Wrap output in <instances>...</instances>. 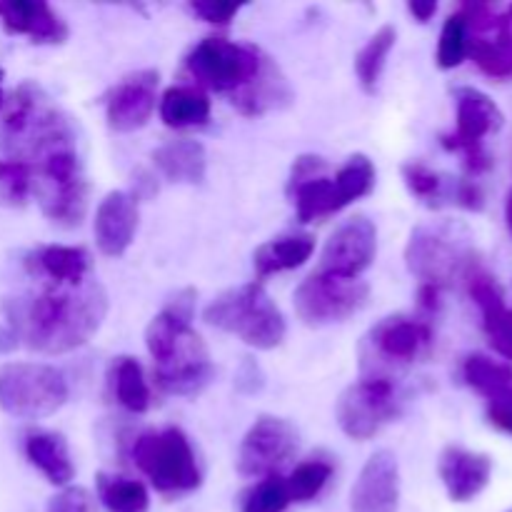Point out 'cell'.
<instances>
[{
    "label": "cell",
    "mask_w": 512,
    "mask_h": 512,
    "mask_svg": "<svg viewBox=\"0 0 512 512\" xmlns=\"http://www.w3.org/2000/svg\"><path fill=\"white\" fill-rule=\"evenodd\" d=\"M370 288L363 280H343L315 270L295 290V310L305 325H330L350 318L368 303Z\"/></svg>",
    "instance_id": "obj_13"
},
{
    "label": "cell",
    "mask_w": 512,
    "mask_h": 512,
    "mask_svg": "<svg viewBox=\"0 0 512 512\" xmlns=\"http://www.w3.org/2000/svg\"><path fill=\"white\" fill-rule=\"evenodd\" d=\"M298 450L293 425L275 415H260L240 443L238 470L245 478H268Z\"/></svg>",
    "instance_id": "obj_14"
},
{
    "label": "cell",
    "mask_w": 512,
    "mask_h": 512,
    "mask_svg": "<svg viewBox=\"0 0 512 512\" xmlns=\"http://www.w3.org/2000/svg\"><path fill=\"white\" fill-rule=\"evenodd\" d=\"M18 340L45 355H63L88 343L108 315V293L95 280L73 288H50L35 298L3 305Z\"/></svg>",
    "instance_id": "obj_1"
},
{
    "label": "cell",
    "mask_w": 512,
    "mask_h": 512,
    "mask_svg": "<svg viewBox=\"0 0 512 512\" xmlns=\"http://www.w3.org/2000/svg\"><path fill=\"white\" fill-rule=\"evenodd\" d=\"M265 58L268 55H263L253 45L210 35L190 50L185 58V70L200 88L213 90V93H228L233 98L235 93L248 88L258 78Z\"/></svg>",
    "instance_id": "obj_8"
},
{
    "label": "cell",
    "mask_w": 512,
    "mask_h": 512,
    "mask_svg": "<svg viewBox=\"0 0 512 512\" xmlns=\"http://www.w3.org/2000/svg\"><path fill=\"white\" fill-rule=\"evenodd\" d=\"M508 225H510V230H512V193H510V198H508Z\"/></svg>",
    "instance_id": "obj_47"
},
{
    "label": "cell",
    "mask_w": 512,
    "mask_h": 512,
    "mask_svg": "<svg viewBox=\"0 0 512 512\" xmlns=\"http://www.w3.org/2000/svg\"><path fill=\"white\" fill-rule=\"evenodd\" d=\"M430 345H433V330L425 320L408 318V315H390L380 320L365 338V378H393L390 370H400L420 360Z\"/></svg>",
    "instance_id": "obj_10"
},
{
    "label": "cell",
    "mask_w": 512,
    "mask_h": 512,
    "mask_svg": "<svg viewBox=\"0 0 512 512\" xmlns=\"http://www.w3.org/2000/svg\"><path fill=\"white\" fill-rule=\"evenodd\" d=\"M375 185V165L368 155L358 153L350 155L343 165H340L338 173L333 175V190H335V205H338V213L343 208H348L353 200L363 198L373 190Z\"/></svg>",
    "instance_id": "obj_31"
},
{
    "label": "cell",
    "mask_w": 512,
    "mask_h": 512,
    "mask_svg": "<svg viewBox=\"0 0 512 512\" xmlns=\"http://www.w3.org/2000/svg\"><path fill=\"white\" fill-rule=\"evenodd\" d=\"M203 318L210 328L238 335L255 350H273L285 338L283 313L258 280L215 298L205 308Z\"/></svg>",
    "instance_id": "obj_4"
},
{
    "label": "cell",
    "mask_w": 512,
    "mask_h": 512,
    "mask_svg": "<svg viewBox=\"0 0 512 512\" xmlns=\"http://www.w3.org/2000/svg\"><path fill=\"white\" fill-rule=\"evenodd\" d=\"M333 478V465L328 460H305L298 468L290 473V478H285L288 483V493L293 503H310V500L318 498L325 490V485Z\"/></svg>",
    "instance_id": "obj_35"
},
{
    "label": "cell",
    "mask_w": 512,
    "mask_h": 512,
    "mask_svg": "<svg viewBox=\"0 0 512 512\" xmlns=\"http://www.w3.org/2000/svg\"><path fill=\"white\" fill-rule=\"evenodd\" d=\"M453 203L465 210H483L485 208V193L475 180H458L455 183V198Z\"/></svg>",
    "instance_id": "obj_42"
},
{
    "label": "cell",
    "mask_w": 512,
    "mask_h": 512,
    "mask_svg": "<svg viewBox=\"0 0 512 512\" xmlns=\"http://www.w3.org/2000/svg\"><path fill=\"white\" fill-rule=\"evenodd\" d=\"M315 250V238L310 233H293L263 243L253 253V268L258 275V283L275 273L295 270L310 260Z\"/></svg>",
    "instance_id": "obj_27"
},
{
    "label": "cell",
    "mask_w": 512,
    "mask_h": 512,
    "mask_svg": "<svg viewBox=\"0 0 512 512\" xmlns=\"http://www.w3.org/2000/svg\"><path fill=\"white\" fill-rule=\"evenodd\" d=\"M293 503L288 493V483L280 475H268V478L260 480L258 485H253L250 490H245L243 498H240V510L243 512H285L288 505Z\"/></svg>",
    "instance_id": "obj_38"
},
{
    "label": "cell",
    "mask_w": 512,
    "mask_h": 512,
    "mask_svg": "<svg viewBox=\"0 0 512 512\" xmlns=\"http://www.w3.org/2000/svg\"><path fill=\"white\" fill-rule=\"evenodd\" d=\"M158 100V70H138L120 80L105 100L108 125L115 133H133L150 120Z\"/></svg>",
    "instance_id": "obj_16"
},
{
    "label": "cell",
    "mask_w": 512,
    "mask_h": 512,
    "mask_svg": "<svg viewBox=\"0 0 512 512\" xmlns=\"http://www.w3.org/2000/svg\"><path fill=\"white\" fill-rule=\"evenodd\" d=\"M158 173L170 183L195 185L203 183L208 170V155L198 140H170L153 153Z\"/></svg>",
    "instance_id": "obj_25"
},
{
    "label": "cell",
    "mask_w": 512,
    "mask_h": 512,
    "mask_svg": "<svg viewBox=\"0 0 512 512\" xmlns=\"http://www.w3.org/2000/svg\"><path fill=\"white\" fill-rule=\"evenodd\" d=\"M463 378L475 393L485 400L512 388V370L505 363H498L485 355H470L463 363Z\"/></svg>",
    "instance_id": "obj_34"
},
{
    "label": "cell",
    "mask_w": 512,
    "mask_h": 512,
    "mask_svg": "<svg viewBox=\"0 0 512 512\" xmlns=\"http://www.w3.org/2000/svg\"><path fill=\"white\" fill-rule=\"evenodd\" d=\"M33 170V193L45 218L60 228H75L88 208V183L80 165L78 145L45 155Z\"/></svg>",
    "instance_id": "obj_7"
},
{
    "label": "cell",
    "mask_w": 512,
    "mask_h": 512,
    "mask_svg": "<svg viewBox=\"0 0 512 512\" xmlns=\"http://www.w3.org/2000/svg\"><path fill=\"white\" fill-rule=\"evenodd\" d=\"M3 78H5V73H3V68H0V110H3V105H5V93H3Z\"/></svg>",
    "instance_id": "obj_46"
},
{
    "label": "cell",
    "mask_w": 512,
    "mask_h": 512,
    "mask_svg": "<svg viewBox=\"0 0 512 512\" xmlns=\"http://www.w3.org/2000/svg\"><path fill=\"white\" fill-rule=\"evenodd\" d=\"M395 40H398V30H395L393 25H383V28L363 45V50L355 55V75H358L360 80V88L368 95H373L375 90H378L385 60H388L390 50L395 48Z\"/></svg>",
    "instance_id": "obj_30"
},
{
    "label": "cell",
    "mask_w": 512,
    "mask_h": 512,
    "mask_svg": "<svg viewBox=\"0 0 512 512\" xmlns=\"http://www.w3.org/2000/svg\"><path fill=\"white\" fill-rule=\"evenodd\" d=\"M468 293L475 300V305L483 313V328L488 333L490 345L503 355L505 360H512V310L505 305L503 288L495 283L493 275L473 268L468 275Z\"/></svg>",
    "instance_id": "obj_20"
},
{
    "label": "cell",
    "mask_w": 512,
    "mask_h": 512,
    "mask_svg": "<svg viewBox=\"0 0 512 512\" xmlns=\"http://www.w3.org/2000/svg\"><path fill=\"white\" fill-rule=\"evenodd\" d=\"M438 473L453 503H470L488 488L490 475H493V460L490 455L450 445L440 455Z\"/></svg>",
    "instance_id": "obj_19"
},
{
    "label": "cell",
    "mask_w": 512,
    "mask_h": 512,
    "mask_svg": "<svg viewBox=\"0 0 512 512\" xmlns=\"http://www.w3.org/2000/svg\"><path fill=\"white\" fill-rule=\"evenodd\" d=\"M503 110L490 95L478 88L455 90V133L445 135L443 145L455 153H463L465 168L470 173H483L490 168V155L485 153L483 140L503 128Z\"/></svg>",
    "instance_id": "obj_12"
},
{
    "label": "cell",
    "mask_w": 512,
    "mask_h": 512,
    "mask_svg": "<svg viewBox=\"0 0 512 512\" xmlns=\"http://www.w3.org/2000/svg\"><path fill=\"white\" fill-rule=\"evenodd\" d=\"M488 403V420L493 428L512 435V388L485 400Z\"/></svg>",
    "instance_id": "obj_40"
},
{
    "label": "cell",
    "mask_w": 512,
    "mask_h": 512,
    "mask_svg": "<svg viewBox=\"0 0 512 512\" xmlns=\"http://www.w3.org/2000/svg\"><path fill=\"white\" fill-rule=\"evenodd\" d=\"M403 180L408 185V190L413 193V198H418L420 203L430 205V208H440L445 200L453 203L455 198V180L448 183V178H443L440 173H435L433 168H428L425 163L418 160H410L403 165Z\"/></svg>",
    "instance_id": "obj_33"
},
{
    "label": "cell",
    "mask_w": 512,
    "mask_h": 512,
    "mask_svg": "<svg viewBox=\"0 0 512 512\" xmlns=\"http://www.w3.org/2000/svg\"><path fill=\"white\" fill-rule=\"evenodd\" d=\"M33 193V170L20 160H0V208H23Z\"/></svg>",
    "instance_id": "obj_37"
},
{
    "label": "cell",
    "mask_w": 512,
    "mask_h": 512,
    "mask_svg": "<svg viewBox=\"0 0 512 512\" xmlns=\"http://www.w3.org/2000/svg\"><path fill=\"white\" fill-rule=\"evenodd\" d=\"M243 5L238 3H215V0H205V3H190V10L200 15L203 20L213 25H228L235 15L240 13Z\"/></svg>",
    "instance_id": "obj_41"
},
{
    "label": "cell",
    "mask_w": 512,
    "mask_h": 512,
    "mask_svg": "<svg viewBox=\"0 0 512 512\" xmlns=\"http://www.w3.org/2000/svg\"><path fill=\"white\" fill-rule=\"evenodd\" d=\"M408 10L415 20L428 23V20L438 13V3H433V0H430V3H408Z\"/></svg>",
    "instance_id": "obj_44"
},
{
    "label": "cell",
    "mask_w": 512,
    "mask_h": 512,
    "mask_svg": "<svg viewBox=\"0 0 512 512\" xmlns=\"http://www.w3.org/2000/svg\"><path fill=\"white\" fill-rule=\"evenodd\" d=\"M263 383H265V378H263V373H260L258 363L250 358H245L243 365H240V370H238V380H235V385H238L240 393H245V395L258 393V390L263 388Z\"/></svg>",
    "instance_id": "obj_43"
},
{
    "label": "cell",
    "mask_w": 512,
    "mask_h": 512,
    "mask_svg": "<svg viewBox=\"0 0 512 512\" xmlns=\"http://www.w3.org/2000/svg\"><path fill=\"white\" fill-rule=\"evenodd\" d=\"M400 468L390 450L370 455L350 490V512H398Z\"/></svg>",
    "instance_id": "obj_17"
},
{
    "label": "cell",
    "mask_w": 512,
    "mask_h": 512,
    "mask_svg": "<svg viewBox=\"0 0 512 512\" xmlns=\"http://www.w3.org/2000/svg\"><path fill=\"white\" fill-rule=\"evenodd\" d=\"M290 100H293V93H290L283 73H280L278 65H275L273 60L265 58V65L258 73V78H255L248 88L235 93L233 98H230V103H233L245 118H258V115H265L268 110L288 105Z\"/></svg>",
    "instance_id": "obj_26"
},
{
    "label": "cell",
    "mask_w": 512,
    "mask_h": 512,
    "mask_svg": "<svg viewBox=\"0 0 512 512\" xmlns=\"http://www.w3.org/2000/svg\"><path fill=\"white\" fill-rule=\"evenodd\" d=\"M25 268L35 278H48L53 288H73L85 283L90 255L70 245H43L25 258Z\"/></svg>",
    "instance_id": "obj_22"
},
{
    "label": "cell",
    "mask_w": 512,
    "mask_h": 512,
    "mask_svg": "<svg viewBox=\"0 0 512 512\" xmlns=\"http://www.w3.org/2000/svg\"><path fill=\"white\" fill-rule=\"evenodd\" d=\"M98 498L108 512H148L150 495L143 483L120 475H98Z\"/></svg>",
    "instance_id": "obj_32"
},
{
    "label": "cell",
    "mask_w": 512,
    "mask_h": 512,
    "mask_svg": "<svg viewBox=\"0 0 512 512\" xmlns=\"http://www.w3.org/2000/svg\"><path fill=\"white\" fill-rule=\"evenodd\" d=\"M130 455L140 473L165 498L188 495L203 483V470L195 458L193 445L180 428L148 430L138 435Z\"/></svg>",
    "instance_id": "obj_5"
},
{
    "label": "cell",
    "mask_w": 512,
    "mask_h": 512,
    "mask_svg": "<svg viewBox=\"0 0 512 512\" xmlns=\"http://www.w3.org/2000/svg\"><path fill=\"white\" fill-rule=\"evenodd\" d=\"M0 113V150L10 160L33 165L53 150L78 145L70 120L35 83L18 85Z\"/></svg>",
    "instance_id": "obj_3"
},
{
    "label": "cell",
    "mask_w": 512,
    "mask_h": 512,
    "mask_svg": "<svg viewBox=\"0 0 512 512\" xmlns=\"http://www.w3.org/2000/svg\"><path fill=\"white\" fill-rule=\"evenodd\" d=\"M68 400V380L53 365L8 363L0 368V408L10 418L40 420Z\"/></svg>",
    "instance_id": "obj_9"
},
{
    "label": "cell",
    "mask_w": 512,
    "mask_h": 512,
    "mask_svg": "<svg viewBox=\"0 0 512 512\" xmlns=\"http://www.w3.org/2000/svg\"><path fill=\"white\" fill-rule=\"evenodd\" d=\"M160 118L168 128H200L210 120V100L203 90L175 85L160 98Z\"/></svg>",
    "instance_id": "obj_28"
},
{
    "label": "cell",
    "mask_w": 512,
    "mask_h": 512,
    "mask_svg": "<svg viewBox=\"0 0 512 512\" xmlns=\"http://www.w3.org/2000/svg\"><path fill=\"white\" fill-rule=\"evenodd\" d=\"M375 250H378V230H375L373 220H368L365 215H355L330 235L323 255H320L318 273L358 280L373 265Z\"/></svg>",
    "instance_id": "obj_15"
},
{
    "label": "cell",
    "mask_w": 512,
    "mask_h": 512,
    "mask_svg": "<svg viewBox=\"0 0 512 512\" xmlns=\"http://www.w3.org/2000/svg\"><path fill=\"white\" fill-rule=\"evenodd\" d=\"M468 55L485 75L495 80L512 78V25L510 15H498V23L468 40Z\"/></svg>",
    "instance_id": "obj_23"
},
{
    "label": "cell",
    "mask_w": 512,
    "mask_h": 512,
    "mask_svg": "<svg viewBox=\"0 0 512 512\" xmlns=\"http://www.w3.org/2000/svg\"><path fill=\"white\" fill-rule=\"evenodd\" d=\"M405 263L420 285L435 290L448 288L455 278H465L475 268L468 233L453 223L420 225L413 230L405 248Z\"/></svg>",
    "instance_id": "obj_6"
},
{
    "label": "cell",
    "mask_w": 512,
    "mask_h": 512,
    "mask_svg": "<svg viewBox=\"0 0 512 512\" xmlns=\"http://www.w3.org/2000/svg\"><path fill=\"white\" fill-rule=\"evenodd\" d=\"M468 20L465 15L453 13L448 20H445L443 30H440V43H438V68L440 70H453L468 58Z\"/></svg>",
    "instance_id": "obj_36"
},
{
    "label": "cell",
    "mask_w": 512,
    "mask_h": 512,
    "mask_svg": "<svg viewBox=\"0 0 512 512\" xmlns=\"http://www.w3.org/2000/svg\"><path fill=\"white\" fill-rule=\"evenodd\" d=\"M0 20L10 35H28L33 43H63L68 28L43 0H10L0 3Z\"/></svg>",
    "instance_id": "obj_21"
},
{
    "label": "cell",
    "mask_w": 512,
    "mask_h": 512,
    "mask_svg": "<svg viewBox=\"0 0 512 512\" xmlns=\"http://www.w3.org/2000/svg\"><path fill=\"white\" fill-rule=\"evenodd\" d=\"M403 408L395 378H363L360 383L350 385L338 400V423L340 430L350 440L375 438L388 423H393Z\"/></svg>",
    "instance_id": "obj_11"
},
{
    "label": "cell",
    "mask_w": 512,
    "mask_h": 512,
    "mask_svg": "<svg viewBox=\"0 0 512 512\" xmlns=\"http://www.w3.org/2000/svg\"><path fill=\"white\" fill-rule=\"evenodd\" d=\"M110 385H113V395L125 410L130 413L140 415V413H148L150 403V388H148V380H145L143 368L135 358H118L110 368Z\"/></svg>",
    "instance_id": "obj_29"
},
{
    "label": "cell",
    "mask_w": 512,
    "mask_h": 512,
    "mask_svg": "<svg viewBox=\"0 0 512 512\" xmlns=\"http://www.w3.org/2000/svg\"><path fill=\"white\" fill-rule=\"evenodd\" d=\"M195 298L198 293L193 288L180 290L145 330V345L155 363V383L165 393L183 398L200 395L215 378L208 348L190 325Z\"/></svg>",
    "instance_id": "obj_2"
},
{
    "label": "cell",
    "mask_w": 512,
    "mask_h": 512,
    "mask_svg": "<svg viewBox=\"0 0 512 512\" xmlns=\"http://www.w3.org/2000/svg\"><path fill=\"white\" fill-rule=\"evenodd\" d=\"M45 512H93V500H90L88 490L65 488L50 498Z\"/></svg>",
    "instance_id": "obj_39"
},
{
    "label": "cell",
    "mask_w": 512,
    "mask_h": 512,
    "mask_svg": "<svg viewBox=\"0 0 512 512\" xmlns=\"http://www.w3.org/2000/svg\"><path fill=\"white\" fill-rule=\"evenodd\" d=\"M138 198L123 190L108 193L95 210V243L108 258H120L138 233Z\"/></svg>",
    "instance_id": "obj_18"
},
{
    "label": "cell",
    "mask_w": 512,
    "mask_h": 512,
    "mask_svg": "<svg viewBox=\"0 0 512 512\" xmlns=\"http://www.w3.org/2000/svg\"><path fill=\"white\" fill-rule=\"evenodd\" d=\"M23 450L28 463L38 468L50 485L65 488L75 478V465L70 460V450L63 435L38 430L25 438Z\"/></svg>",
    "instance_id": "obj_24"
},
{
    "label": "cell",
    "mask_w": 512,
    "mask_h": 512,
    "mask_svg": "<svg viewBox=\"0 0 512 512\" xmlns=\"http://www.w3.org/2000/svg\"><path fill=\"white\" fill-rule=\"evenodd\" d=\"M508 512H512V510H508Z\"/></svg>",
    "instance_id": "obj_48"
},
{
    "label": "cell",
    "mask_w": 512,
    "mask_h": 512,
    "mask_svg": "<svg viewBox=\"0 0 512 512\" xmlns=\"http://www.w3.org/2000/svg\"><path fill=\"white\" fill-rule=\"evenodd\" d=\"M18 348V335L10 325H0V355L5 353H13Z\"/></svg>",
    "instance_id": "obj_45"
}]
</instances>
